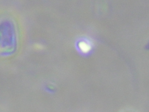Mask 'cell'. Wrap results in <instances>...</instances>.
Instances as JSON below:
<instances>
[{
    "mask_svg": "<svg viewBox=\"0 0 149 112\" xmlns=\"http://www.w3.org/2000/svg\"><path fill=\"white\" fill-rule=\"evenodd\" d=\"M78 46L81 51L84 53L88 52L91 48V46L90 43L84 41L80 42L78 44Z\"/></svg>",
    "mask_w": 149,
    "mask_h": 112,
    "instance_id": "6da1fadb",
    "label": "cell"
},
{
    "mask_svg": "<svg viewBox=\"0 0 149 112\" xmlns=\"http://www.w3.org/2000/svg\"><path fill=\"white\" fill-rule=\"evenodd\" d=\"M145 48L146 50H149V42L148 43V44L145 47Z\"/></svg>",
    "mask_w": 149,
    "mask_h": 112,
    "instance_id": "7a4b0ae2",
    "label": "cell"
}]
</instances>
